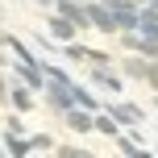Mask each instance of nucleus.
Segmentation results:
<instances>
[{"label": "nucleus", "instance_id": "obj_9", "mask_svg": "<svg viewBox=\"0 0 158 158\" xmlns=\"http://www.w3.org/2000/svg\"><path fill=\"white\" fill-rule=\"evenodd\" d=\"M92 79H96V83H100V87H108V92H121V79L112 75L108 67H96V71H92Z\"/></svg>", "mask_w": 158, "mask_h": 158}, {"label": "nucleus", "instance_id": "obj_16", "mask_svg": "<svg viewBox=\"0 0 158 158\" xmlns=\"http://www.w3.org/2000/svg\"><path fill=\"white\" fill-rule=\"evenodd\" d=\"M146 83H150L154 92H158V63H150V71H146Z\"/></svg>", "mask_w": 158, "mask_h": 158}, {"label": "nucleus", "instance_id": "obj_4", "mask_svg": "<svg viewBox=\"0 0 158 158\" xmlns=\"http://www.w3.org/2000/svg\"><path fill=\"white\" fill-rule=\"evenodd\" d=\"M125 42H129V50H142V54L150 58V63L158 58V38H146V33H129Z\"/></svg>", "mask_w": 158, "mask_h": 158}, {"label": "nucleus", "instance_id": "obj_5", "mask_svg": "<svg viewBox=\"0 0 158 158\" xmlns=\"http://www.w3.org/2000/svg\"><path fill=\"white\" fill-rule=\"evenodd\" d=\"M67 125H71L75 133H87V129H96V117L87 108H71V112H67Z\"/></svg>", "mask_w": 158, "mask_h": 158}, {"label": "nucleus", "instance_id": "obj_2", "mask_svg": "<svg viewBox=\"0 0 158 158\" xmlns=\"http://www.w3.org/2000/svg\"><path fill=\"white\" fill-rule=\"evenodd\" d=\"M87 21H92L96 29H104V33L117 29V17H112V8H108V4H87Z\"/></svg>", "mask_w": 158, "mask_h": 158}, {"label": "nucleus", "instance_id": "obj_10", "mask_svg": "<svg viewBox=\"0 0 158 158\" xmlns=\"http://www.w3.org/2000/svg\"><path fill=\"white\" fill-rule=\"evenodd\" d=\"M8 154H13V158H25V154H29L33 150V146H29V137H17V133H8Z\"/></svg>", "mask_w": 158, "mask_h": 158}, {"label": "nucleus", "instance_id": "obj_3", "mask_svg": "<svg viewBox=\"0 0 158 158\" xmlns=\"http://www.w3.org/2000/svg\"><path fill=\"white\" fill-rule=\"evenodd\" d=\"M108 117L117 121V125H137V121H142V108H137V104H112Z\"/></svg>", "mask_w": 158, "mask_h": 158}, {"label": "nucleus", "instance_id": "obj_8", "mask_svg": "<svg viewBox=\"0 0 158 158\" xmlns=\"http://www.w3.org/2000/svg\"><path fill=\"white\" fill-rule=\"evenodd\" d=\"M8 104H13V108H33V96H29V87H21V83H17L13 87V92H8Z\"/></svg>", "mask_w": 158, "mask_h": 158}, {"label": "nucleus", "instance_id": "obj_6", "mask_svg": "<svg viewBox=\"0 0 158 158\" xmlns=\"http://www.w3.org/2000/svg\"><path fill=\"white\" fill-rule=\"evenodd\" d=\"M137 33H146V38H158V4L137 13Z\"/></svg>", "mask_w": 158, "mask_h": 158}, {"label": "nucleus", "instance_id": "obj_11", "mask_svg": "<svg viewBox=\"0 0 158 158\" xmlns=\"http://www.w3.org/2000/svg\"><path fill=\"white\" fill-rule=\"evenodd\" d=\"M96 129H100V133H112V137H121V125L108 117V112H100V117H96Z\"/></svg>", "mask_w": 158, "mask_h": 158}, {"label": "nucleus", "instance_id": "obj_14", "mask_svg": "<svg viewBox=\"0 0 158 158\" xmlns=\"http://www.w3.org/2000/svg\"><path fill=\"white\" fill-rule=\"evenodd\" d=\"M58 158H92V154L79 150V146H63V150H58Z\"/></svg>", "mask_w": 158, "mask_h": 158}, {"label": "nucleus", "instance_id": "obj_13", "mask_svg": "<svg viewBox=\"0 0 158 158\" xmlns=\"http://www.w3.org/2000/svg\"><path fill=\"white\" fill-rule=\"evenodd\" d=\"M87 54H92L87 46H75V42H67V58H75V63H87Z\"/></svg>", "mask_w": 158, "mask_h": 158}, {"label": "nucleus", "instance_id": "obj_1", "mask_svg": "<svg viewBox=\"0 0 158 158\" xmlns=\"http://www.w3.org/2000/svg\"><path fill=\"white\" fill-rule=\"evenodd\" d=\"M108 8H112V17H117V29L137 33V8L129 4V0H108Z\"/></svg>", "mask_w": 158, "mask_h": 158}, {"label": "nucleus", "instance_id": "obj_17", "mask_svg": "<svg viewBox=\"0 0 158 158\" xmlns=\"http://www.w3.org/2000/svg\"><path fill=\"white\" fill-rule=\"evenodd\" d=\"M0 158H4V154H0Z\"/></svg>", "mask_w": 158, "mask_h": 158}, {"label": "nucleus", "instance_id": "obj_7", "mask_svg": "<svg viewBox=\"0 0 158 158\" xmlns=\"http://www.w3.org/2000/svg\"><path fill=\"white\" fill-rule=\"evenodd\" d=\"M50 33H54V38H58V42H71V38H75V25H71V21H67V17H63V13H58V17H54V21H50Z\"/></svg>", "mask_w": 158, "mask_h": 158}, {"label": "nucleus", "instance_id": "obj_12", "mask_svg": "<svg viewBox=\"0 0 158 158\" xmlns=\"http://www.w3.org/2000/svg\"><path fill=\"white\" fill-rule=\"evenodd\" d=\"M146 71H150V63H142V58H129V63H125V75H137V79H146Z\"/></svg>", "mask_w": 158, "mask_h": 158}, {"label": "nucleus", "instance_id": "obj_15", "mask_svg": "<svg viewBox=\"0 0 158 158\" xmlns=\"http://www.w3.org/2000/svg\"><path fill=\"white\" fill-rule=\"evenodd\" d=\"M29 146H33V150H50V146H54V142H50L46 133H38V137H29Z\"/></svg>", "mask_w": 158, "mask_h": 158}]
</instances>
